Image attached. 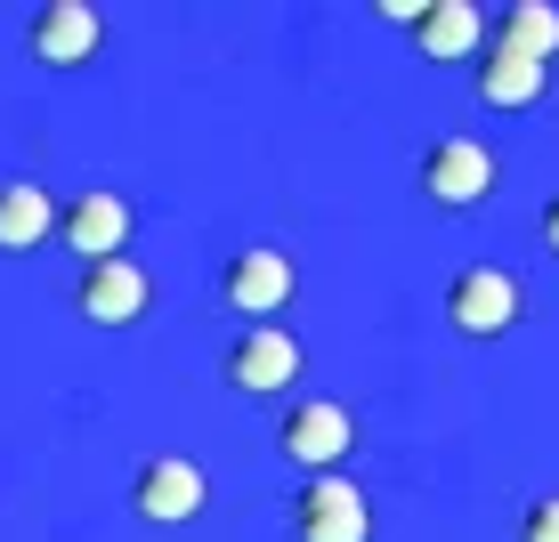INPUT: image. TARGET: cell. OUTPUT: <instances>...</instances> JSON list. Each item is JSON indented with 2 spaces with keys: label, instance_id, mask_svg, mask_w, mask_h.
Returning a JSON list of instances; mask_svg holds the SVG:
<instances>
[{
  "label": "cell",
  "instance_id": "6da1fadb",
  "mask_svg": "<svg viewBox=\"0 0 559 542\" xmlns=\"http://www.w3.org/2000/svg\"><path fill=\"white\" fill-rule=\"evenodd\" d=\"M447 324L471 340H495L519 324V276H503V267H462V276L447 284Z\"/></svg>",
  "mask_w": 559,
  "mask_h": 542
},
{
  "label": "cell",
  "instance_id": "7a4b0ae2",
  "mask_svg": "<svg viewBox=\"0 0 559 542\" xmlns=\"http://www.w3.org/2000/svg\"><path fill=\"white\" fill-rule=\"evenodd\" d=\"M293 534L300 542H373V502H365L349 478H308L300 510H293Z\"/></svg>",
  "mask_w": 559,
  "mask_h": 542
},
{
  "label": "cell",
  "instance_id": "3957f363",
  "mask_svg": "<svg viewBox=\"0 0 559 542\" xmlns=\"http://www.w3.org/2000/svg\"><path fill=\"white\" fill-rule=\"evenodd\" d=\"M219 292H227V308H236V316L267 324V316H276L284 300H293V260H284L276 243H243L236 260H227Z\"/></svg>",
  "mask_w": 559,
  "mask_h": 542
},
{
  "label": "cell",
  "instance_id": "277c9868",
  "mask_svg": "<svg viewBox=\"0 0 559 542\" xmlns=\"http://www.w3.org/2000/svg\"><path fill=\"white\" fill-rule=\"evenodd\" d=\"M487 186H495V154L478 138H438L430 154H421V195H430L438 210H471Z\"/></svg>",
  "mask_w": 559,
  "mask_h": 542
},
{
  "label": "cell",
  "instance_id": "5b68a950",
  "mask_svg": "<svg viewBox=\"0 0 559 542\" xmlns=\"http://www.w3.org/2000/svg\"><path fill=\"white\" fill-rule=\"evenodd\" d=\"M130 502H139V518H154V527H187V518H203L211 486L187 454H154L139 470V486H130Z\"/></svg>",
  "mask_w": 559,
  "mask_h": 542
},
{
  "label": "cell",
  "instance_id": "8992f818",
  "mask_svg": "<svg viewBox=\"0 0 559 542\" xmlns=\"http://www.w3.org/2000/svg\"><path fill=\"white\" fill-rule=\"evenodd\" d=\"M349 437H357V430H349V405H333V397L293 405V413H284V430H276V445L300 461V470H317V478L349 454Z\"/></svg>",
  "mask_w": 559,
  "mask_h": 542
},
{
  "label": "cell",
  "instance_id": "52a82bcc",
  "mask_svg": "<svg viewBox=\"0 0 559 542\" xmlns=\"http://www.w3.org/2000/svg\"><path fill=\"white\" fill-rule=\"evenodd\" d=\"M293 373H300V340L284 333V324H243L236 348H227V381H236V389H252V397L284 389Z\"/></svg>",
  "mask_w": 559,
  "mask_h": 542
},
{
  "label": "cell",
  "instance_id": "ba28073f",
  "mask_svg": "<svg viewBox=\"0 0 559 542\" xmlns=\"http://www.w3.org/2000/svg\"><path fill=\"white\" fill-rule=\"evenodd\" d=\"M146 300H154V284H146V267L130 260V251H122V260L82 267V316L90 324H139Z\"/></svg>",
  "mask_w": 559,
  "mask_h": 542
},
{
  "label": "cell",
  "instance_id": "9c48e42d",
  "mask_svg": "<svg viewBox=\"0 0 559 542\" xmlns=\"http://www.w3.org/2000/svg\"><path fill=\"white\" fill-rule=\"evenodd\" d=\"M57 236L82 251L90 267H98V260H122V243H130V203L98 186V195H82V203H66V210H57Z\"/></svg>",
  "mask_w": 559,
  "mask_h": 542
},
{
  "label": "cell",
  "instance_id": "30bf717a",
  "mask_svg": "<svg viewBox=\"0 0 559 542\" xmlns=\"http://www.w3.org/2000/svg\"><path fill=\"white\" fill-rule=\"evenodd\" d=\"M414 49L430 57V65H454V57H478L487 49V9L478 0H430L414 25Z\"/></svg>",
  "mask_w": 559,
  "mask_h": 542
},
{
  "label": "cell",
  "instance_id": "8fae6325",
  "mask_svg": "<svg viewBox=\"0 0 559 542\" xmlns=\"http://www.w3.org/2000/svg\"><path fill=\"white\" fill-rule=\"evenodd\" d=\"M90 49H98V9L90 0H49L33 16V57L41 65H82Z\"/></svg>",
  "mask_w": 559,
  "mask_h": 542
},
{
  "label": "cell",
  "instance_id": "7c38bea8",
  "mask_svg": "<svg viewBox=\"0 0 559 542\" xmlns=\"http://www.w3.org/2000/svg\"><path fill=\"white\" fill-rule=\"evenodd\" d=\"M544 82H551V65H527V57H511V49H478V98L487 106H503V113H519V106H535L544 98Z\"/></svg>",
  "mask_w": 559,
  "mask_h": 542
},
{
  "label": "cell",
  "instance_id": "4fadbf2b",
  "mask_svg": "<svg viewBox=\"0 0 559 542\" xmlns=\"http://www.w3.org/2000/svg\"><path fill=\"white\" fill-rule=\"evenodd\" d=\"M495 49L527 57V65H551V57H559V9H551V0H511L503 25H495Z\"/></svg>",
  "mask_w": 559,
  "mask_h": 542
},
{
  "label": "cell",
  "instance_id": "5bb4252c",
  "mask_svg": "<svg viewBox=\"0 0 559 542\" xmlns=\"http://www.w3.org/2000/svg\"><path fill=\"white\" fill-rule=\"evenodd\" d=\"M49 227H57L49 186H33V179H9V186H0V251H33V243H49Z\"/></svg>",
  "mask_w": 559,
  "mask_h": 542
},
{
  "label": "cell",
  "instance_id": "9a60e30c",
  "mask_svg": "<svg viewBox=\"0 0 559 542\" xmlns=\"http://www.w3.org/2000/svg\"><path fill=\"white\" fill-rule=\"evenodd\" d=\"M519 542H559V494H544L527 510V527H519Z\"/></svg>",
  "mask_w": 559,
  "mask_h": 542
},
{
  "label": "cell",
  "instance_id": "2e32d148",
  "mask_svg": "<svg viewBox=\"0 0 559 542\" xmlns=\"http://www.w3.org/2000/svg\"><path fill=\"white\" fill-rule=\"evenodd\" d=\"M544 251H559V195L544 203Z\"/></svg>",
  "mask_w": 559,
  "mask_h": 542
}]
</instances>
